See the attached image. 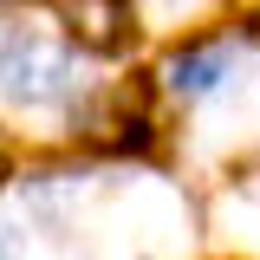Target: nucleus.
<instances>
[{
  "label": "nucleus",
  "mask_w": 260,
  "mask_h": 260,
  "mask_svg": "<svg viewBox=\"0 0 260 260\" xmlns=\"http://www.w3.org/2000/svg\"><path fill=\"white\" fill-rule=\"evenodd\" d=\"M20 7H39V0H20Z\"/></svg>",
  "instance_id": "obj_7"
},
{
  "label": "nucleus",
  "mask_w": 260,
  "mask_h": 260,
  "mask_svg": "<svg viewBox=\"0 0 260 260\" xmlns=\"http://www.w3.org/2000/svg\"><path fill=\"white\" fill-rule=\"evenodd\" d=\"M0 189H7V156H0Z\"/></svg>",
  "instance_id": "obj_6"
},
{
  "label": "nucleus",
  "mask_w": 260,
  "mask_h": 260,
  "mask_svg": "<svg viewBox=\"0 0 260 260\" xmlns=\"http://www.w3.org/2000/svg\"><path fill=\"white\" fill-rule=\"evenodd\" d=\"M150 72H130V78H111L104 91H91L78 111H72V130L78 143L91 150H111V156H130V150H150V130H156V111H150Z\"/></svg>",
  "instance_id": "obj_1"
},
{
  "label": "nucleus",
  "mask_w": 260,
  "mask_h": 260,
  "mask_svg": "<svg viewBox=\"0 0 260 260\" xmlns=\"http://www.w3.org/2000/svg\"><path fill=\"white\" fill-rule=\"evenodd\" d=\"M26 208L39 215V221L59 228L65 215L78 208V176H72V169H32L26 176Z\"/></svg>",
  "instance_id": "obj_5"
},
{
  "label": "nucleus",
  "mask_w": 260,
  "mask_h": 260,
  "mask_svg": "<svg viewBox=\"0 0 260 260\" xmlns=\"http://www.w3.org/2000/svg\"><path fill=\"white\" fill-rule=\"evenodd\" d=\"M0 91L20 111H46V104L72 98V46L46 26L7 32V46H0Z\"/></svg>",
  "instance_id": "obj_2"
},
{
  "label": "nucleus",
  "mask_w": 260,
  "mask_h": 260,
  "mask_svg": "<svg viewBox=\"0 0 260 260\" xmlns=\"http://www.w3.org/2000/svg\"><path fill=\"white\" fill-rule=\"evenodd\" d=\"M65 20V46H85L98 59H117L137 39V7L130 0H59Z\"/></svg>",
  "instance_id": "obj_4"
},
{
  "label": "nucleus",
  "mask_w": 260,
  "mask_h": 260,
  "mask_svg": "<svg viewBox=\"0 0 260 260\" xmlns=\"http://www.w3.org/2000/svg\"><path fill=\"white\" fill-rule=\"evenodd\" d=\"M241 72V46L228 39V32H215V39H189V46H176L169 59H162V91L176 98H215Z\"/></svg>",
  "instance_id": "obj_3"
}]
</instances>
